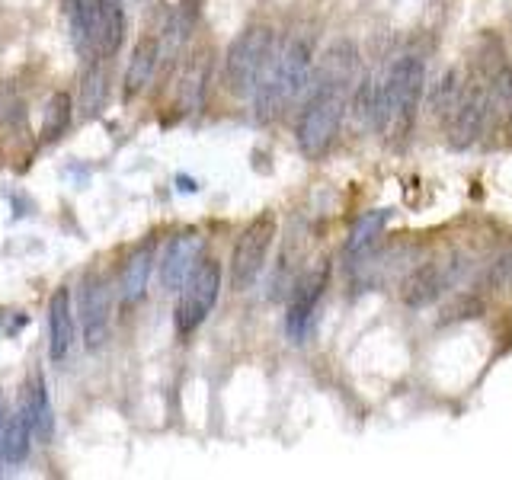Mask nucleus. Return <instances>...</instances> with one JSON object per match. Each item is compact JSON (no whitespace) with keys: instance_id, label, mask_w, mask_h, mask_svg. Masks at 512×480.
Masks as SVG:
<instances>
[{"instance_id":"15","label":"nucleus","mask_w":512,"mask_h":480,"mask_svg":"<svg viewBox=\"0 0 512 480\" xmlns=\"http://www.w3.org/2000/svg\"><path fill=\"white\" fill-rule=\"evenodd\" d=\"M125 39V7L122 0H96V42L93 58H112Z\"/></svg>"},{"instance_id":"5","label":"nucleus","mask_w":512,"mask_h":480,"mask_svg":"<svg viewBox=\"0 0 512 480\" xmlns=\"http://www.w3.org/2000/svg\"><path fill=\"white\" fill-rule=\"evenodd\" d=\"M346 106V90H311V100L304 103L298 116V148L304 157L317 160L333 148V141L343 128Z\"/></svg>"},{"instance_id":"1","label":"nucleus","mask_w":512,"mask_h":480,"mask_svg":"<svg viewBox=\"0 0 512 480\" xmlns=\"http://www.w3.org/2000/svg\"><path fill=\"white\" fill-rule=\"evenodd\" d=\"M314 74V48L304 36H292L276 48L269 71L263 74L260 87L253 90V112L256 122H276L285 116L288 106L301 100V93L311 87Z\"/></svg>"},{"instance_id":"20","label":"nucleus","mask_w":512,"mask_h":480,"mask_svg":"<svg viewBox=\"0 0 512 480\" xmlns=\"http://www.w3.org/2000/svg\"><path fill=\"white\" fill-rule=\"evenodd\" d=\"M208 74H212V58H208L205 48H199V52L186 61L183 80H180V103H183L186 112H196L205 103Z\"/></svg>"},{"instance_id":"4","label":"nucleus","mask_w":512,"mask_h":480,"mask_svg":"<svg viewBox=\"0 0 512 480\" xmlns=\"http://www.w3.org/2000/svg\"><path fill=\"white\" fill-rule=\"evenodd\" d=\"M276 32L269 26H250L231 42L228 58H224V80L228 90L237 96H250L260 87L263 74L269 71L272 58H276Z\"/></svg>"},{"instance_id":"2","label":"nucleus","mask_w":512,"mask_h":480,"mask_svg":"<svg viewBox=\"0 0 512 480\" xmlns=\"http://www.w3.org/2000/svg\"><path fill=\"white\" fill-rule=\"evenodd\" d=\"M500 45L496 42H484V52H477V58L471 61L468 74L461 77V93L458 103L448 116V141L452 148L464 151L477 141V135L487 128V100H490V84L496 71H500Z\"/></svg>"},{"instance_id":"21","label":"nucleus","mask_w":512,"mask_h":480,"mask_svg":"<svg viewBox=\"0 0 512 480\" xmlns=\"http://www.w3.org/2000/svg\"><path fill=\"white\" fill-rule=\"evenodd\" d=\"M109 96V71H106V58H93V64L87 68L84 80H80V112L84 119H93L96 112L103 109Z\"/></svg>"},{"instance_id":"3","label":"nucleus","mask_w":512,"mask_h":480,"mask_svg":"<svg viewBox=\"0 0 512 480\" xmlns=\"http://www.w3.org/2000/svg\"><path fill=\"white\" fill-rule=\"evenodd\" d=\"M423 61L416 55H400L381 77V106L375 128L388 138V144H404L416 122L423 96Z\"/></svg>"},{"instance_id":"10","label":"nucleus","mask_w":512,"mask_h":480,"mask_svg":"<svg viewBox=\"0 0 512 480\" xmlns=\"http://www.w3.org/2000/svg\"><path fill=\"white\" fill-rule=\"evenodd\" d=\"M327 279H330V266L324 263V266H317V272L311 269L308 276L292 288V298H288V308H285V333L292 343H301L304 336H308L317 301L327 288Z\"/></svg>"},{"instance_id":"24","label":"nucleus","mask_w":512,"mask_h":480,"mask_svg":"<svg viewBox=\"0 0 512 480\" xmlns=\"http://www.w3.org/2000/svg\"><path fill=\"white\" fill-rule=\"evenodd\" d=\"M0 420H4V394H0Z\"/></svg>"},{"instance_id":"8","label":"nucleus","mask_w":512,"mask_h":480,"mask_svg":"<svg viewBox=\"0 0 512 480\" xmlns=\"http://www.w3.org/2000/svg\"><path fill=\"white\" fill-rule=\"evenodd\" d=\"M80 327H84V343L87 349H100L109 340V314H112V298H109V282L100 272H87L80 279Z\"/></svg>"},{"instance_id":"19","label":"nucleus","mask_w":512,"mask_h":480,"mask_svg":"<svg viewBox=\"0 0 512 480\" xmlns=\"http://www.w3.org/2000/svg\"><path fill=\"white\" fill-rule=\"evenodd\" d=\"M64 13H68L71 39L77 55L93 58L96 42V0H64Z\"/></svg>"},{"instance_id":"22","label":"nucleus","mask_w":512,"mask_h":480,"mask_svg":"<svg viewBox=\"0 0 512 480\" xmlns=\"http://www.w3.org/2000/svg\"><path fill=\"white\" fill-rule=\"evenodd\" d=\"M388 221H391V212L388 208H375V212H365L356 224H352V231L346 237V253L349 256H359L365 253L368 247L375 244V237L388 228Z\"/></svg>"},{"instance_id":"6","label":"nucleus","mask_w":512,"mask_h":480,"mask_svg":"<svg viewBox=\"0 0 512 480\" xmlns=\"http://www.w3.org/2000/svg\"><path fill=\"white\" fill-rule=\"evenodd\" d=\"M279 221L272 212L256 215L253 221H247V228L237 234V244L231 253V285L237 292H247L253 288V282L260 279V272L269 260L272 240H276Z\"/></svg>"},{"instance_id":"17","label":"nucleus","mask_w":512,"mask_h":480,"mask_svg":"<svg viewBox=\"0 0 512 480\" xmlns=\"http://www.w3.org/2000/svg\"><path fill=\"white\" fill-rule=\"evenodd\" d=\"M32 439H36V432H32L26 410L20 407V413L7 416L4 432H0V464H4V468H16V464H23L29 458Z\"/></svg>"},{"instance_id":"13","label":"nucleus","mask_w":512,"mask_h":480,"mask_svg":"<svg viewBox=\"0 0 512 480\" xmlns=\"http://www.w3.org/2000/svg\"><path fill=\"white\" fill-rule=\"evenodd\" d=\"M48 359L52 365H61L74 349V304L71 288H55V295L48 298Z\"/></svg>"},{"instance_id":"11","label":"nucleus","mask_w":512,"mask_h":480,"mask_svg":"<svg viewBox=\"0 0 512 480\" xmlns=\"http://www.w3.org/2000/svg\"><path fill=\"white\" fill-rule=\"evenodd\" d=\"M359 71V48L356 42H333L324 58L317 61V68L311 74V90H352V80Z\"/></svg>"},{"instance_id":"16","label":"nucleus","mask_w":512,"mask_h":480,"mask_svg":"<svg viewBox=\"0 0 512 480\" xmlns=\"http://www.w3.org/2000/svg\"><path fill=\"white\" fill-rule=\"evenodd\" d=\"M151 269H154V244H141L132 256L125 260V269H122V279H119V298L125 308H132L144 298L148 292V279H151Z\"/></svg>"},{"instance_id":"23","label":"nucleus","mask_w":512,"mask_h":480,"mask_svg":"<svg viewBox=\"0 0 512 480\" xmlns=\"http://www.w3.org/2000/svg\"><path fill=\"white\" fill-rule=\"evenodd\" d=\"M74 119V100L71 93H55L52 100L45 106V119H42V141H58L64 132H68V125Z\"/></svg>"},{"instance_id":"25","label":"nucleus","mask_w":512,"mask_h":480,"mask_svg":"<svg viewBox=\"0 0 512 480\" xmlns=\"http://www.w3.org/2000/svg\"><path fill=\"white\" fill-rule=\"evenodd\" d=\"M509 132H512V109H509Z\"/></svg>"},{"instance_id":"12","label":"nucleus","mask_w":512,"mask_h":480,"mask_svg":"<svg viewBox=\"0 0 512 480\" xmlns=\"http://www.w3.org/2000/svg\"><path fill=\"white\" fill-rule=\"evenodd\" d=\"M199 253H202L199 231H180L170 237L164 256H160V282H164L167 292H180L183 282L189 279V272L199 263Z\"/></svg>"},{"instance_id":"9","label":"nucleus","mask_w":512,"mask_h":480,"mask_svg":"<svg viewBox=\"0 0 512 480\" xmlns=\"http://www.w3.org/2000/svg\"><path fill=\"white\" fill-rule=\"evenodd\" d=\"M458 263L455 260H429L426 266L413 269L410 276L400 282V301L407 308H426V304L439 301L448 288L458 279Z\"/></svg>"},{"instance_id":"18","label":"nucleus","mask_w":512,"mask_h":480,"mask_svg":"<svg viewBox=\"0 0 512 480\" xmlns=\"http://www.w3.org/2000/svg\"><path fill=\"white\" fill-rule=\"evenodd\" d=\"M23 410L32 423V432H36L39 442H48L55 432V413H52V400H48V388L42 375H32V384L23 394Z\"/></svg>"},{"instance_id":"14","label":"nucleus","mask_w":512,"mask_h":480,"mask_svg":"<svg viewBox=\"0 0 512 480\" xmlns=\"http://www.w3.org/2000/svg\"><path fill=\"white\" fill-rule=\"evenodd\" d=\"M160 48H164V42L157 36H141L135 42V52L128 58V71H125V87H122L125 100H135V96L144 93V87L154 80V71L160 64Z\"/></svg>"},{"instance_id":"7","label":"nucleus","mask_w":512,"mask_h":480,"mask_svg":"<svg viewBox=\"0 0 512 480\" xmlns=\"http://www.w3.org/2000/svg\"><path fill=\"white\" fill-rule=\"evenodd\" d=\"M221 292V263L218 260H199L196 269L189 272L183 282V295L176 304V330L180 336H189L205 324V317L212 314L215 301Z\"/></svg>"}]
</instances>
